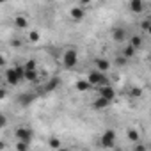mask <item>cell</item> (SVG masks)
Masks as SVG:
<instances>
[{
    "mask_svg": "<svg viewBox=\"0 0 151 151\" xmlns=\"http://www.w3.org/2000/svg\"><path fill=\"white\" fill-rule=\"evenodd\" d=\"M14 137L18 140H23V142H30L32 137H34V132L29 128V126H18L14 130Z\"/></svg>",
    "mask_w": 151,
    "mask_h": 151,
    "instance_id": "3",
    "label": "cell"
},
{
    "mask_svg": "<svg viewBox=\"0 0 151 151\" xmlns=\"http://www.w3.org/2000/svg\"><path fill=\"white\" fill-rule=\"evenodd\" d=\"M59 84H60V80H59L57 77H53V78H50V80L46 82V86L43 87L41 93H52V91H55V89L59 87Z\"/></svg>",
    "mask_w": 151,
    "mask_h": 151,
    "instance_id": "12",
    "label": "cell"
},
{
    "mask_svg": "<svg viewBox=\"0 0 151 151\" xmlns=\"http://www.w3.org/2000/svg\"><path fill=\"white\" fill-rule=\"evenodd\" d=\"M91 2H93V0H78V4H80L82 7H84V6H89Z\"/></svg>",
    "mask_w": 151,
    "mask_h": 151,
    "instance_id": "29",
    "label": "cell"
},
{
    "mask_svg": "<svg viewBox=\"0 0 151 151\" xmlns=\"http://www.w3.org/2000/svg\"><path fill=\"white\" fill-rule=\"evenodd\" d=\"M39 37H41V36H39V32H36V30H32V32L29 34V41H30V43H37V41H39Z\"/></svg>",
    "mask_w": 151,
    "mask_h": 151,
    "instance_id": "22",
    "label": "cell"
},
{
    "mask_svg": "<svg viewBox=\"0 0 151 151\" xmlns=\"http://www.w3.org/2000/svg\"><path fill=\"white\" fill-rule=\"evenodd\" d=\"M77 62H78V53H77V50H75V48H68V50L64 52V55H62V64H64L68 69H73L75 66H77Z\"/></svg>",
    "mask_w": 151,
    "mask_h": 151,
    "instance_id": "1",
    "label": "cell"
},
{
    "mask_svg": "<svg viewBox=\"0 0 151 151\" xmlns=\"http://www.w3.org/2000/svg\"><path fill=\"white\" fill-rule=\"evenodd\" d=\"M130 94H132L133 98H139V96H142V89H140V87H135V89L130 91Z\"/></svg>",
    "mask_w": 151,
    "mask_h": 151,
    "instance_id": "26",
    "label": "cell"
},
{
    "mask_svg": "<svg viewBox=\"0 0 151 151\" xmlns=\"http://www.w3.org/2000/svg\"><path fill=\"white\" fill-rule=\"evenodd\" d=\"M16 149H18V151H27V149H29V142L18 140V142H16Z\"/></svg>",
    "mask_w": 151,
    "mask_h": 151,
    "instance_id": "23",
    "label": "cell"
},
{
    "mask_svg": "<svg viewBox=\"0 0 151 151\" xmlns=\"http://www.w3.org/2000/svg\"><path fill=\"white\" fill-rule=\"evenodd\" d=\"M14 69H16V73H18V77L23 80V73H25V68H23V66H14Z\"/></svg>",
    "mask_w": 151,
    "mask_h": 151,
    "instance_id": "27",
    "label": "cell"
},
{
    "mask_svg": "<svg viewBox=\"0 0 151 151\" xmlns=\"http://www.w3.org/2000/svg\"><path fill=\"white\" fill-rule=\"evenodd\" d=\"M109 105H110V101L107 98H103V96H96L94 101L91 103V107L94 110H105V109H109Z\"/></svg>",
    "mask_w": 151,
    "mask_h": 151,
    "instance_id": "8",
    "label": "cell"
},
{
    "mask_svg": "<svg viewBox=\"0 0 151 151\" xmlns=\"http://www.w3.org/2000/svg\"><path fill=\"white\" fill-rule=\"evenodd\" d=\"M98 96H103V98H107L109 101H112V100L116 98V91H114V87H112L110 84H107V86H100V89H98Z\"/></svg>",
    "mask_w": 151,
    "mask_h": 151,
    "instance_id": "5",
    "label": "cell"
},
{
    "mask_svg": "<svg viewBox=\"0 0 151 151\" xmlns=\"http://www.w3.org/2000/svg\"><path fill=\"white\" fill-rule=\"evenodd\" d=\"M126 60H128V59L121 55V57H117V59H116V64H117V66H124V64H126Z\"/></svg>",
    "mask_w": 151,
    "mask_h": 151,
    "instance_id": "28",
    "label": "cell"
},
{
    "mask_svg": "<svg viewBox=\"0 0 151 151\" xmlns=\"http://www.w3.org/2000/svg\"><path fill=\"white\" fill-rule=\"evenodd\" d=\"M4 147H6V144H4V142H0V149H4Z\"/></svg>",
    "mask_w": 151,
    "mask_h": 151,
    "instance_id": "34",
    "label": "cell"
},
{
    "mask_svg": "<svg viewBox=\"0 0 151 151\" xmlns=\"http://www.w3.org/2000/svg\"><path fill=\"white\" fill-rule=\"evenodd\" d=\"M84 16H86V9H84L82 6H75V7L69 9V18H71L73 22H82Z\"/></svg>",
    "mask_w": 151,
    "mask_h": 151,
    "instance_id": "6",
    "label": "cell"
},
{
    "mask_svg": "<svg viewBox=\"0 0 151 151\" xmlns=\"http://www.w3.org/2000/svg\"><path fill=\"white\" fill-rule=\"evenodd\" d=\"M37 78H39V73H37V69H25V73H23V80L36 82Z\"/></svg>",
    "mask_w": 151,
    "mask_h": 151,
    "instance_id": "13",
    "label": "cell"
},
{
    "mask_svg": "<svg viewBox=\"0 0 151 151\" xmlns=\"http://www.w3.org/2000/svg\"><path fill=\"white\" fill-rule=\"evenodd\" d=\"M6 126H7V116L0 112V130H2V128H6Z\"/></svg>",
    "mask_w": 151,
    "mask_h": 151,
    "instance_id": "24",
    "label": "cell"
},
{
    "mask_svg": "<svg viewBox=\"0 0 151 151\" xmlns=\"http://www.w3.org/2000/svg\"><path fill=\"white\" fill-rule=\"evenodd\" d=\"M135 53H137V50H135L132 45H126V46L123 48V57H126V59H132V57H135Z\"/></svg>",
    "mask_w": 151,
    "mask_h": 151,
    "instance_id": "16",
    "label": "cell"
},
{
    "mask_svg": "<svg viewBox=\"0 0 151 151\" xmlns=\"http://www.w3.org/2000/svg\"><path fill=\"white\" fill-rule=\"evenodd\" d=\"M6 80H7L9 86H18V84L22 82V78L18 77V73H16L14 68H9V69L6 71Z\"/></svg>",
    "mask_w": 151,
    "mask_h": 151,
    "instance_id": "7",
    "label": "cell"
},
{
    "mask_svg": "<svg viewBox=\"0 0 151 151\" xmlns=\"http://www.w3.org/2000/svg\"><path fill=\"white\" fill-rule=\"evenodd\" d=\"M126 37H128V34H126V30H124L123 27H116V29L112 30V39H114L116 43H124Z\"/></svg>",
    "mask_w": 151,
    "mask_h": 151,
    "instance_id": "9",
    "label": "cell"
},
{
    "mask_svg": "<svg viewBox=\"0 0 151 151\" xmlns=\"http://www.w3.org/2000/svg\"><path fill=\"white\" fill-rule=\"evenodd\" d=\"M7 2V0H0V4H6Z\"/></svg>",
    "mask_w": 151,
    "mask_h": 151,
    "instance_id": "35",
    "label": "cell"
},
{
    "mask_svg": "<svg viewBox=\"0 0 151 151\" xmlns=\"http://www.w3.org/2000/svg\"><path fill=\"white\" fill-rule=\"evenodd\" d=\"M94 66H96L98 71H103V73H107V71L110 69V62H109L107 59H103V57L94 59Z\"/></svg>",
    "mask_w": 151,
    "mask_h": 151,
    "instance_id": "11",
    "label": "cell"
},
{
    "mask_svg": "<svg viewBox=\"0 0 151 151\" xmlns=\"http://www.w3.org/2000/svg\"><path fill=\"white\" fill-rule=\"evenodd\" d=\"M0 66H6V59H4V55H0Z\"/></svg>",
    "mask_w": 151,
    "mask_h": 151,
    "instance_id": "33",
    "label": "cell"
},
{
    "mask_svg": "<svg viewBox=\"0 0 151 151\" xmlns=\"http://www.w3.org/2000/svg\"><path fill=\"white\" fill-rule=\"evenodd\" d=\"M75 87H77L78 91H82V93H86V91H89V89H91L93 86H91V84H89L87 80H78V82H77V86H75Z\"/></svg>",
    "mask_w": 151,
    "mask_h": 151,
    "instance_id": "19",
    "label": "cell"
},
{
    "mask_svg": "<svg viewBox=\"0 0 151 151\" xmlns=\"http://www.w3.org/2000/svg\"><path fill=\"white\" fill-rule=\"evenodd\" d=\"M48 146H50L52 149H59V147H60V140H59L57 137H52V139L48 140Z\"/></svg>",
    "mask_w": 151,
    "mask_h": 151,
    "instance_id": "20",
    "label": "cell"
},
{
    "mask_svg": "<svg viewBox=\"0 0 151 151\" xmlns=\"http://www.w3.org/2000/svg\"><path fill=\"white\" fill-rule=\"evenodd\" d=\"M34 98H36V96H34V94H30V93L22 94V96L18 98V103H20V105H23V107H29V105L34 101Z\"/></svg>",
    "mask_w": 151,
    "mask_h": 151,
    "instance_id": "15",
    "label": "cell"
},
{
    "mask_svg": "<svg viewBox=\"0 0 151 151\" xmlns=\"http://www.w3.org/2000/svg\"><path fill=\"white\" fill-rule=\"evenodd\" d=\"M142 43H144V41H142L140 36H132V39H130V45H132L135 50H140V48H142Z\"/></svg>",
    "mask_w": 151,
    "mask_h": 151,
    "instance_id": "18",
    "label": "cell"
},
{
    "mask_svg": "<svg viewBox=\"0 0 151 151\" xmlns=\"http://www.w3.org/2000/svg\"><path fill=\"white\" fill-rule=\"evenodd\" d=\"M140 29H142L144 32H149V20H147V18L140 22Z\"/></svg>",
    "mask_w": 151,
    "mask_h": 151,
    "instance_id": "25",
    "label": "cell"
},
{
    "mask_svg": "<svg viewBox=\"0 0 151 151\" xmlns=\"http://www.w3.org/2000/svg\"><path fill=\"white\" fill-rule=\"evenodd\" d=\"M11 45H13V46H20V45H22V41H20V39H13V41H11Z\"/></svg>",
    "mask_w": 151,
    "mask_h": 151,
    "instance_id": "32",
    "label": "cell"
},
{
    "mask_svg": "<svg viewBox=\"0 0 151 151\" xmlns=\"http://www.w3.org/2000/svg\"><path fill=\"white\" fill-rule=\"evenodd\" d=\"M126 137H128V140H132V142H139V140H140V133H139L137 130H133V128H130V130L126 132Z\"/></svg>",
    "mask_w": 151,
    "mask_h": 151,
    "instance_id": "17",
    "label": "cell"
},
{
    "mask_svg": "<svg viewBox=\"0 0 151 151\" xmlns=\"http://www.w3.org/2000/svg\"><path fill=\"white\" fill-rule=\"evenodd\" d=\"M135 151H146V146H142V144H137V146H135Z\"/></svg>",
    "mask_w": 151,
    "mask_h": 151,
    "instance_id": "30",
    "label": "cell"
},
{
    "mask_svg": "<svg viewBox=\"0 0 151 151\" xmlns=\"http://www.w3.org/2000/svg\"><path fill=\"white\" fill-rule=\"evenodd\" d=\"M13 23H14L16 29H27V27H29V20H27L25 16H22V14L16 16V18L13 20Z\"/></svg>",
    "mask_w": 151,
    "mask_h": 151,
    "instance_id": "14",
    "label": "cell"
},
{
    "mask_svg": "<svg viewBox=\"0 0 151 151\" xmlns=\"http://www.w3.org/2000/svg\"><path fill=\"white\" fill-rule=\"evenodd\" d=\"M23 68H25V69H37V62H36L34 59H29V60L23 64Z\"/></svg>",
    "mask_w": 151,
    "mask_h": 151,
    "instance_id": "21",
    "label": "cell"
},
{
    "mask_svg": "<svg viewBox=\"0 0 151 151\" xmlns=\"http://www.w3.org/2000/svg\"><path fill=\"white\" fill-rule=\"evenodd\" d=\"M87 82H89L91 86H107V84H109V78H107V75H105L103 71L94 69V71L89 73Z\"/></svg>",
    "mask_w": 151,
    "mask_h": 151,
    "instance_id": "2",
    "label": "cell"
},
{
    "mask_svg": "<svg viewBox=\"0 0 151 151\" xmlns=\"http://www.w3.org/2000/svg\"><path fill=\"white\" fill-rule=\"evenodd\" d=\"M100 144L103 147H107V149L114 147L116 146V132L114 130H105L103 135H101V139H100Z\"/></svg>",
    "mask_w": 151,
    "mask_h": 151,
    "instance_id": "4",
    "label": "cell"
},
{
    "mask_svg": "<svg viewBox=\"0 0 151 151\" xmlns=\"http://www.w3.org/2000/svg\"><path fill=\"white\" fill-rule=\"evenodd\" d=\"M6 94H7V93H6V89L0 87V100H4V98H6Z\"/></svg>",
    "mask_w": 151,
    "mask_h": 151,
    "instance_id": "31",
    "label": "cell"
},
{
    "mask_svg": "<svg viewBox=\"0 0 151 151\" xmlns=\"http://www.w3.org/2000/svg\"><path fill=\"white\" fill-rule=\"evenodd\" d=\"M128 7H130V11H132V13H135V14H140V13L144 11L146 4H144V0H130Z\"/></svg>",
    "mask_w": 151,
    "mask_h": 151,
    "instance_id": "10",
    "label": "cell"
}]
</instances>
